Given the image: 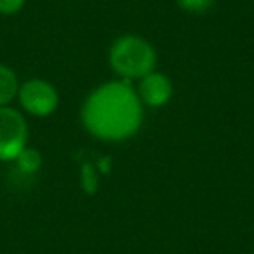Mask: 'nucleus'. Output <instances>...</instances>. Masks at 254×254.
<instances>
[{
  "mask_svg": "<svg viewBox=\"0 0 254 254\" xmlns=\"http://www.w3.org/2000/svg\"><path fill=\"white\" fill-rule=\"evenodd\" d=\"M85 131L103 141H124L141 129L143 103L127 80L101 84L85 98L80 110Z\"/></svg>",
  "mask_w": 254,
  "mask_h": 254,
  "instance_id": "nucleus-1",
  "label": "nucleus"
},
{
  "mask_svg": "<svg viewBox=\"0 0 254 254\" xmlns=\"http://www.w3.org/2000/svg\"><path fill=\"white\" fill-rule=\"evenodd\" d=\"M112 70L122 80H141L157 66L155 47L139 35H122L113 40L108 53Z\"/></svg>",
  "mask_w": 254,
  "mask_h": 254,
  "instance_id": "nucleus-2",
  "label": "nucleus"
},
{
  "mask_svg": "<svg viewBox=\"0 0 254 254\" xmlns=\"http://www.w3.org/2000/svg\"><path fill=\"white\" fill-rule=\"evenodd\" d=\"M28 126L18 110L0 108V162H12L26 148Z\"/></svg>",
  "mask_w": 254,
  "mask_h": 254,
  "instance_id": "nucleus-3",
  "label": "nucleus"
},
{
  "mask_svg": "<svg viewBox=\"0 0 254 254\" xmlns=\"http://www.w3.org/2000/svg\"><path fill=\"white\" fill-rule=\"evenodd\" d=\"M19 105L33 117H49L60 106L58 89L44 78H30L18 89Z\"/></svg>",
  "mask_w": 254,
  "mask_h": 254,
  "instance_id": "nucleus-4",
  "label": "nucleus"
},
{
  "mask_svg": "<svg viewBox=\"0 0 254 254\" xmlns=\"http://www.w3.org/2000/svg\"><path fill=\"white\" fill-rule=\"evenodd\" d=\"M136 92H138L143 106L160 108V106H166L171 101L174 89H173V82H171V78L167 75L153 70L152 73L145 75L139 80L138 91Z\"/></svg>",
  "mask_w": 254,
  "mask_h": 254,
  "instance_id": "nucleus-5",
  "label": "nucleus"
},
{
  "mask_svg": "<svg viewBox=\"0 0 254 254\" xmlns=\"http://www.w3.org/2000/svg\"><path fill=\"white\" fill-rule=\"evenodd\" d=\"M19 80L12 68L0 64V108L7 106L18 96Z\"/></svg>",
  "mask_w": 254,
  "mask_h": 254,
  "instance_id": "nucleus-6",
  "label": "nucleus"
},
{
  "mask_svg": "<svg viewBox=\"0 0 254 254\" xmlns=\"http://www.w3.org/2000/svg\"><path fill=\"white\" fill-rule=\"evenodd\" d=\"M14 162L18 164V167L23 173L33 174L42 166V155H40V152H37L35 148H28V146H26V148L16 157Z\"/></svg>",
  "mask_w": 254,
  "mask_h": 254,
  "instance_id": "nucleus-7",
  "label": "nucleus"
},
{
  "mask_svg": "<svg viewBox=\"0 0 254 254\" xmlns=\"http://www.w3.org/2000/svg\"><path fill=\"white\" fill-rule=\"evenodd\" d=\"M80 185L82 190L85 191V195H94L98 191V173H96V167L92 164H84L80 171Z\"/></svg>",
  "mask_w": 254,
  "mask_h": 254,
  "instance_id": "nucleus-8",
  "label": "nucleus"
},
{
  "mask_svg": "<svg viewBox=\"0 0 254 254\" xmlns=\"http://www.w3.org/2000/svg\"><path fill=\"white\" fill-rule=\"evenodd\" d=\"M214 4L216 0H178L181 11L190 14H205L207 11H211Z\"/></svg>",
  "mask_w": 254,
  "mask_h": 254,
  "instance_id": "nucleus-9",
  "label": "nucleus"
},
{
  "mask_svg": "<svg viewBox=\"0 0 254 254\" xmlns=\"http://www.w3.org/2000/svg\"><path fill=\"white\" fill-rule=\"evenodd\" d=\"M26 0H0V14L12 16L25 7Z\"/></svg>",
  "mask_w": 254,
  "mask_h": 254,
  "instance_id": "nucleus-10",
  "label": "nucleus"
},
{
  "mask_svg": "<svg viewBox=\"0 0 254 254\" xmlns=\"http://www.w3.org/2000/svg\"><path fill=\"white\" fill-rule=\"evenodd\" d=\"M98 169L101 171L103 174H108L110 169H112V159H110V157H105V159H101L98 162Z\"/></svg>",
  "mask_w": 254,
  "mask_h": 254,
  "instance_id": "nucleus-11",
  "label": "nucleus"
},
{
  "mask_svg": "<svg viewBox=\"0 0 254 254\" xmlns=\"http://www.w3.org/2000/svg\"><path fill=\"white\" fill-rule=\"evenodd\" d=\"M253 254H254V253H253Z\"/></svg>",
  "mask_w": 254,
  "mask_h": 254,
  "instance_id": "nucleus-12",
  "label": "nucleus"
}]
</instances>
